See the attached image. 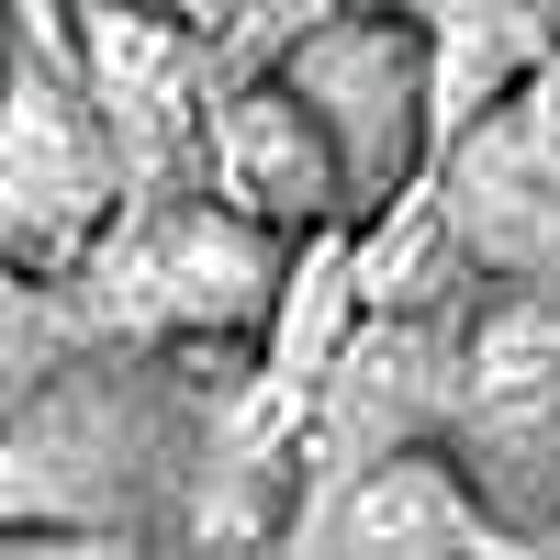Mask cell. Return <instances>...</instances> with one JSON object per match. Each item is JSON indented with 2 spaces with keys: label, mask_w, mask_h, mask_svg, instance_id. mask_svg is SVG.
Returning a JSON list of instances; mask_svg holds the SVG:
<instances>
[{
  "label": "cell",
  "mask_w": 560,
  "mask_h": 560,
  "mask_svg": "<svg viewBox=\"0 0 560 560\" xmlns=\"http://www.w3.org/2000/svg\"><path fill=\"white\" fill-rule=\"evenodd\" d=\"M280 269H292V236H269V224L224 213L213 191L168 179V191H124L68 280L102 337L168 348V337H258L280 303Z\"/></svg>",
  "instance_id": "1"
},
{
  "label": "cell",
  "mask_w": 560,
  "mask_h": 560,
  "mask_svg": "<svg viewBox=\"0 0 560 560\" xmlns=\"http://www.w3.org/2000/svg\"><path fill=\"white\" fill-rule=\"evenodd\" d=\"M113 202H124V168L102 147L79 68L12 34L0 45V269L68 280L79 247L113 224Z\"/></svg>",
  "instance_id": "2"
},
{
  "label": "cell",
  "mask_w": 560,
  "mask_h": 560,
  "mask_svg": "<svg viewBox=\"0 0 560 560\" xmlns=\"http://www.w3.org/2000/svg\"><path fill=\"white\" fill-rule=\"evenodd\" d=\"M280 79L303 90V113L325 124V147H337L348 213H370L382 191H404V179L438 158V45L404 12L303 23L280 45Z\"/></svg>",
  "instance_id": "3"
},
{
  "label": "cell",
  "mask_w": 560,
  "mask_h": 560,
  "mask_svg": "<svg viewBox=\"0 0 560 560\" xmlns=\"http://www.w3.org/2000/svg\"><path fill=\"white\" fill-rule=\"evenodd\" d=\"M448 427L471 482L516 538L560 527V303L516 292L471 325V348L448 359Z\"/></svg>",
  "instance_id": "4"
},
{
  "label": "cell",
  "mask_w": 560,
  "mask_h": 560,
  "mask_svg": "<svg viewBox=\"0 0 560 560\" xmlns=\"http://www.w3.org/2000/svg\"><path fill=\"white\" fill-rule=\"evenodd\" d=\"M68 68L90 90V113H102V147L124 168V191H168V179H191V135H202V45L179 12L158 0H90L79 34H68Z\"/></svg>",
  "instance_id": "5"
},
{
  "label": "cell",
  "mask_w": 560,
  "mask_h": 560,
  "mask_svg": "<svg viewBox=\"0 0 560 560\" xmlns=\"http://www.w3.org/2000/svg\"><path fill=\"white\" fill-rule=\"evenodd\" d=\"M191 191H213L224 213L269 224V236H314V224H348V179H337V147L325 124L303 113L292 79H236L202 102V135H191Z\"/></svg>",
  "instance_id": "6"
},
{
  "label": "cell",
  "mask_w": 560,
  "mask_h": 560,
  "mask_svg": "<svg viewBox=\"0 0 560 560\" xmlns=\"http://www.w3.org/2000/svg\"><path fill=\"white\" fill-rule=\"evenodd\" d=\"M438 202L459 224L482 280H516V292H560V158L549 135L527 124V102L471 113L438 135Z\"/></svg>",
  "instance_id": "7"
},
{
  "label": "cell",
  "mask_w": 560,
  "mask_h": 560,
  "mask_svg": "<svg viewBox=\"0 0 560 560\" xmlns=\"http://www.w3.org/2000/svg\"><path fill=\"white\" fill-rule=\"evenodd\" d=\"M280 527H292L303 549H504L516 538L493 516V493L471 482V459L438 448V438H404L382 459H359V471H337Z\"/></svg>",
  "instance_id": "8"
},
{
  "label": "cell",
  "mask_w": 560,
  "mask_h": 560,
  "mask_svg": "<svg viewBox=\"0 0 560 560\" xmlns=\"http://www.w3.org/2000/svg\"><path fill=\"white\" fill-rule=\"evenodd\" d=\"M459 280H482L459 224L438 202V179H404V191L370 202V224H348V292L359 314H448Z\"/></svg>",
  "instance_id": "9"
},
{
  "label": "cell",
  "mask_w": 560,
  "mask_h": 560,
  "mask_svg": "<svg viewBox=\"0 0 560 560\" xmlns=\"http://www.w3.org/2000/svg\"><path fill=\"white\" fill-rule=\"evenodd\" d=\"M158 12H179V23H202V12H213V0H158Z\"/></svg>",
  "instance_id": "10"
},
{
  "label": "cell",
  "mask_w": 560,
  "mask_h": 560,
  "mask_svg": "<svg viewBox=\"0 0 560 560\" xmlns=\"http://www.w3.org/2000/svg\"><path fill=\"white\" fill-rule=\"evenodd\" d=\"M0 45H12V12H0Z\"/></svg>",
  "instance_id": "11"
}]
</instances>
